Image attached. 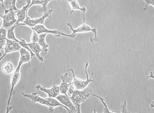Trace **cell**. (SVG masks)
Segmentation results:
<instances>
[{
	"instance_id": "4dcf8cb0",
	"label": "cell",
	"mask_w": 154,
	"mask_h": 113,
	"mask_svg": "<svg viewBox=\"0 0 154 113\" xmlns=\"http://www.w3.org/2000/svg\"><path fill=\"white\" fill-rule=\"evenodd\" d=\"M131 1H132V0H131Z\"/></svg>"
},
{
	"instance_id": "9c48e42d",
	"label": "cell",
	"mask_w": 154,
	"mask_h": 113,
	"mask_svg": "<svg viewBox=\"0 0 154 113\" xmlns=\"http://www.w3.org/2000/svg\"><path fill=\"white\" fill-rule=\"evenodd\" d=\"M21 47L20 45L17 41L7 38L6 44L4 48L5 50L4 54L0 57V62L7 54L14 51H19Z\"/></svg>"
},
{
	"instance_id": "f546056e",
	"label": "cell",
	"mask_w": 154,
	"mask_h": 113,
	"mask_svg": "<svg viewBox=\"0 0 154 113\" xmlns=\"http://www.w3.org/2000/svg\"><path fill=\"white\" fill-rule=\"evenodd\" d=\"M5 0H0V2L2 3V4H4V1Z\"/></svg>"
},
{
	"instance_id": "7c38bea8",
	"label": "cell",
	"mask_w": 154,
	"mask_h": 113,
	"mask_svg": "<svg viewBox=\"0 0 154 113\" xmlns=\"http://www.w3.org/2000/svg\"><path fill=\"white\" fill-rule=\"evenodd\" d=\"M31 1L32 0H26L27 4L25 5L22 4V8L20 10H18L16 14L17 18V21L15 24L21 23L25 20L26 16L28 15L29 7L31 2Z\"/></svg>"
},
{
	"instance_id": "30bf717a",
	"label": "cell",
	"mask_w": 154,
	"mask_h": 113,
	"mask_svg": "<svg viewBox=\"0 0 154 113\" xmlns=\"http://www.w3.org/2000/svg\"><path fill=\"white\" fill-rule=\"evenodd\" d=\"M61 83L59 86L60 92L61 94L68 95L67 92L69 90V87L72 85V80L70 79L68 76V73L60 75Z\"/></svg>"
},
{
	"instance_id": "e0dca14e",
	"label": "cell",
	"mask_w": 154,
	"mask_h": 113,
	"mask_svg": "<svg viewBox=\"0 0 154 113\" xmlns=\"http://www.w3.org/2000/svg\"><path fill=\"white\" fill-rule=\"evenodd\" d=\"M48 33H42L39 35V40L38 43L39 44L42 50V52L45 55H47L48 52L49 45L46 42V38Z\"/></svg>"
},
{
	"instance_id": "6da1fadb",
	"label": "cell",
	"mask_w": 154,
	"mask_h": 113,
	"mask_svg": "<svg viewBox=\"0 0 154 113\" xmlns=\"http://www.w3.org/2000/svg\"><path fill=\"white\" fill-rule=\"evenodd\" d=\"M22 95L23 97L29 99L32 103H39L42 105L48 106L49 111L51 112H53L54 111V109L56 107L60 106L66 110L69 113H73L71 110L60 103L57 99H55V98L49 97L45 98H42L39 95L38 93L37 92H33L30 94L22 93Z\"/></svg>"
},
{
	"instance_id": "3957f363",
	"label": "cell",
	"mask_w": 154,
	"mask_h": 113,
	"mask_svg": "<svg viewBox=\"0 0 154 113\" xmlns=\"http://www.w3.org/2000/svg\"><path fill=\"white\" fill-rule=\"evenodd\" d=\"M6 2L9 5V9H6L4 4H2V7L5 12L4 15L3 16V27L7 29L17 22V20L15 18V15L18 11H14L11 7V0H6Z\"/></svg>"
},
{
	"instance_id": "44dd1931",
	"label": "cell",
	"mask_w": 154,
	"mask_h": 113,
	"mask_svg": "<svg viewBox=\"0 0 154 113\" xmlns=\"http://www.w3.org/2000/svg\"><path fill=\"white\" fill-rule=\"evenodd\" d=\"M18 43L20 44V45L22 47L25 49L27 50H28V51L29 52V53H30L31 59H32V57H33V56H35V54L30 49L29 47L28 46V43H26V41H25L24 39H21L20 40H19Z\"/></svg>"
},
{
	"instance_id": "52a82bcc",
	"label": "cell",
	"mask_w": 154,
	"mask_h": 113,
	"mask_svg": "<svg viewBox=\"0 0 154 113\" xmlns=\"http://www.w3.org/2000/svg\"><path fill=\"white\" fill-rule=\"evenodd\" d=\"M32 29L34 30L39 35L42 33H47L48 34H52L55 35L56 37L65 36V37H69V38H74L76 35H72L71 34H69L64 32H61L57 30H51L47 29L43 24H39L36 25L33 28H31Z\"/></svg>"
},
{
	"instance_id": "2e32d148",
	"label": "cell",
	"mask_w": 154,
	"mask_h": 113,
	"mask_svg": "<svg viewBox=\"0 0 154 113\" xmlns=\"http://www.w3.org/2000/svg\"><path fill=\"white\" fill-rule=\"evenodd\" d=\"M66 1L68 2L69 5L72 8V10L69 13L70 14H72L75 10H79L81 11L83 14V23H85V13L87 11L86 7L84 6L81 7L77 0H66Z\"/></svg>"
},
{
	"instance_id": "d6986e66",
	"label": "cell",
	"mask_w": 154,
	"mask_h": 113,
	"mask_svg": "<svg viewBox=\"0 0 154 113\" xmlns=\"http://www.w3.org/2000/svg\"><path fill=\"white\" fill-rule=\"evenodd\" d=\"M51 1L53 0H32L31 2L29 7V10L33 5H41L42 6L43 12H46L48 11L47 6L49 3Z\"/></svg>"
},
{
	"instance_id": "ba28073f",
	"label": "cell",
	"mask_w": 154,
	"mask_h": 113,
	"mask_svg": "<svg viewBox=\"0 0 154 113\" xmlns=\"http://www.w3.org/2000/svg\"><path fill=\"white\" fill-rule=\"evenodd\" d=\"M20 69L21 67L17 66L14 72L13 73L11 77V87L10 90V95L8 98V102H7V106L6 109H8L10 107V103H11V99L13 93L14 91V87L18 84L20 81Z\"/></svg>"
},
{
	"instance_id": "603a6c76",
	"label": "cell",
	"mask_w": 154,
	"mask_h": 113,
	"mask_svg": "<svg viewBox=\"0 0 154 113\" xmlns=\"http://www.w3.org/2000/svg\"><path fill=\"white\" fill-rule=\"evenodd\" d=\"M32 33L31 37V42H38L39 40V34L34 30H32Z\"/></svg>"
},
{
	"instance_id": "d4e9b609",
	"label": "cell",
	"mask_w": 154,
	"mask_h": 113,
	"mask_svg": "<svg viewBox=\"0 0 154 113\" xmlns=\"http://www.w3.org/2000/svg\"><path fill=\"white\" fill-rule=\"evenodd\" d=\"M121 112L122 113H129L127 110V101H125V102L121 105Z\"/></svg>"
},
{
	"instance_id": "7a4b0ae2",
	"label": "cell",
	"mask_w": 154,
	"mask_h": 113,
	"mask_svg": "<svg viewBox=\"0 0 154 113\" xmlns=\"http://www.w3.org/2000/svg\"><path fill=\"white\" fill-rule=\"evenodd\" d=\"M68 92L72 94L69 97L76 109L77 113L81 112V105L90 97L91 93L87 91L86 88L83 90H73L69 88Z\"/></svg>"
},
{
	"instance_id": "83f0119b",
	"label": "cell",
	"mask_w": 154,
	"mask_h": 113,
	"mask_svg": "<svg viewBox=\"0 0 154 113\" xmlns=\"http://www.w3.org/2000/svg\"><path fill=\"white\" fill-rule=\"evenodd\" d=\"M3 20L2 19V18L0 17V29L2 28V27H3Z\"/></svg>"
},
{
	"instance_id": "8992f818",
	"label": "cell",
	"mask_w": 154,
	"mask_h": 113,
	"mask_svg": "<svg viewBox=\"0 0 154 113\" xmlns=\"http://www.w3.org/2000/svg\"><path fill=\"white\" fill-rule=\"evenodd\" d=\"M53 10L49 9L48 11H47L46 12L44 13V14L42 17L38 18H34L31 19L30 18L28 15L26 16L25 20L23 22L25 25L29 26L31 28L35 27L36 25L39 24H43L45 22V20L47 18H50L51 16Z\"/></svg>"
},
{
	"instance_id": "7402d4cb",
	"label": "cell",
	"mask_w": 154,
	"mask_h": 113,
	"mask_svg": "<svg viewBox=\"0 0 154 113\" xmlns=\"http://www.w3.org/2000/svg\"><path fill=\"white\" fill-rule=\"evenodd\" d=\"M91 96H95V97H97V98H98L100 100L101 102L102 103V104L104 105V110H103V113H114L115 111H109V109L107 105L106 104V102L105 101L104 98L102 97H100L99 96L97 95L94 94L93 93H91Z\"/></svg>"
},
{
	"instance_id": "8fae6325",
	"label": "cell",
	"mask_w": 154,
	"mask_h": 113,
	"mask_svg": "<svg viewBox=\"0 0 154 113\" xmlns=\"http://www.w3.org/2000/svg\"><path fill=\"white\" fill-rule=\"evenodd\" d=\"M36 88L37 90L47 93L48 97H49L56 98L60 94L59 86L56 85H54L51 88H49V89L46 88L42 86L40 84L36 86Z\"/></svg>"
},
{
	"instance_id": "4fadbf2b",
	"label": "cell",
	"mask_w": 154,
	"mask_h": 113,
	"mask_svg": "<svg viewBox=\"0 0 154 113\" xmlns=\"http://www.w3.org/2000/svg\"><path fill=\"white\" fill-rule=\"evenodd\" d=\"M56 99L60 103L62 104V105L66 106L67 108L71 110L73 113L77 112L76 109L68 95L60 94L56 97Z\"/></svg>"
},
{
	"instance_id": "cb8c5ba5",
	"label": "cell",
	"mask_w": 154,
	"mask_h": 113,
	"mask_svg": "<svg viewBox=\"0 0 154 113\" xmlns=\"http://www.w3.org/2000/svg\"><path fill=\"white\" fill-rule=\"evenodd\" d=\"M137 1L138 0H137ZM143 1H144L146 3L145 7L143 9L144 11H146V10H147V7L150 5H153L154 7V0H143Z\"/></svg>"
},
{
	"instance_id": "9a60e30c",
	"label": "cell",
	"mask_w": 154,
	"mask_h": 113,
	"mask_svg": "<svg viewBox=\"0 0 154 113\" xmlns=\"http://www.w3.org/2000/svg\"><path fill=\"white\" fill-rule=\"evenodd\" d=\"M28 45L32 52L35 54L37 59L41 62H44L43 57L40 55L41 52L42 51V48L38 42H31L28 43Z\"/></svg>"
},
{
	"instance_id": "277c9868",
	"label": "cell",
	"mask_w": 154,
	"mask_h": 113,
	"mask_svg": "<svg viewBox=\"0 0 154 113\" xmlns=\"http://www.w3.org/2000/svg\"><path fill=\"white\" fill-rule=\"evenodd\" d=\"M88 62L86 61L85 64V73L86 75V80L80 79L77 78L75 75V71L73 69H68V71L71 72L73 76V79L72 80V85L75 87V89L77 90H83L86 88L87 86L90 83L93 82V80L92 79V77L94 76V72L91 74L90 77H89L88 74Z\"/></svg>"
},
{
	"instance_id": "5b68a950",
	"label": "cell",
	"mask_w": 154,
	"mask_h": 113,
	"mask_svg": "<svg viewBox=\"0 0 154 113\" xmlns=\"http://www.w3.org/2000/svg\"><path fill=\"white\" fill-rule=\"evenodd\" d=\"M67 25L69 27L70 29L72 31V32L71 35H76L77 33H82V32H92L94 33V37L93 38H90V41L91 43H95L100 41V39L97 37V29L96 28H91L90 26L86 24L85 23H83V24L78 27L77 29H75L73 28V26L70 23H67Z\"/></svg>"
},
{
	"instance_id": "4316f807",
	"label": "cell",
	"mask_w": 154,
	"mask_h": 113,
	"mask_svg": "<svg viewBox=\"0 0 154 113\" xmlns=\"http://www.w3.org/2000/svg\"><path fill=\"white\" fill-rule=\"evenodd\" d=\"M151 75L147 76V77L146 78V79H148L149 78H152V79H154V75L153 74V72L151 71Z\"/></svg>"
},
{
	"instance_id": "ac0fdd59",
	"label": "cell",
	"mask_w": 154,
	"mask_h": 113,
	"mask_svg": "<svg viewBox=\"0 0 154 113\" xmlns=\"http://www.w3.org/2000/svg\"><path fill=\"white\" fill-rule=\"evenodd\" d=\"M7 38V29L2 27L0 29V57L2 56L1 51L5 46Z\"/></svg>"
},
{
	"instance_id": "ffe728a7",
	"label": "cell",
	"mask_w": 154,
	"mask_h": 113,
	"mask_svg": "<svg viewBox=\"0 0 154 113\" xmlns=\"http://www.w3.org/2000/svg\"><path fill=\"white\" fill-rule=\"evenodd\" d=\"M14 66L11 62H6L2 67V72L5 75H10L13 72Z\"/></svg>"
},
{
	"instance_id": "5bb4252c",
	"label": "cell",
	"mask_w": 154,
	"mask_h": 113,
	"mask_svg": "<svg viewBox=\"0 0 154 113\" xmlns=\"http://www.w3.org/2000/svg\"><path fill=\"white\" fill-rule=\"evenodd\" d=\"M19 52L20 53V57L18 66L21 67L23 64L27 62L29 63V66H31L30 60H31L30 53L27 50L23 47L21 48Z\"/></svg>"
},
{
	"instance_id": "484cf974",
	"label": "cell",
	"mask_w": 154,
	"mask_h": 113,
	"mask_svg": "<svg viewBox=\"0 0 154 113\" xmlns=\"http://www.w3.org/2000/svg\"><path fill=\"white\" fill-rule=\"evenodd\" d=\"M16 2L17 0H11V7L13 8L15 11H18L19 9H18L16 6Z\"/></svg>"
},
{
	"instance_id": "f1b7e54d",
	"label": "cell",
	"mask_w": 154,
	"mask_h": 113,
	"mask_svg": "<svg viewBox=\"0 0 154 113\" xmlns=\"http://www.w3.org/2000/svg\"><path fill=\"white\" fill-rule=\"evenodd\" d=\"M151 106L152 108H154V100L152 102V103L151 104Z\"/></svg>"
}]
</instances>
